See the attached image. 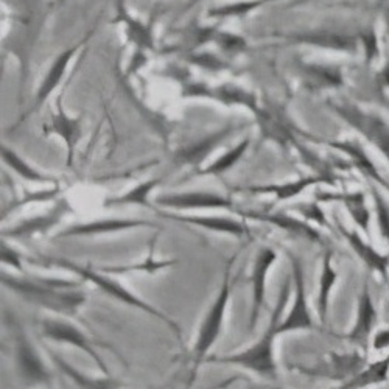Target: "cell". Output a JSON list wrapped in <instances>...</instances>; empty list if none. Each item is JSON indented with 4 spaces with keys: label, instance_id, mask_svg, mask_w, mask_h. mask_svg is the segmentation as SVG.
Returning <instances> with one entry per match:
<instances>
[{
    "label": "cell",
    "instance_id": "obj_1",
    "mask_svg": "<svg viewBox=\"0 0 389 389\" xmlns=\"http://www.w3.org/2000/svg\"><path fill=\"white\" fill-rule=\"evenodd\" d=\"M84 281H63V279H28L2 274V285L13 291L25 302L41 307L51 313L63 317H75L77 312L86 302V295L77 288Z\"/></svg>",
    "mask_w": 389,
    "mask_h": 389
},
{
    "label": "cell",
    "instance_id": "obj_2",
    "mask_svg": "<svg viewBox=\"0 0 389 389\" xmlns=\"http://www.w3.org/2000/svg\"><path fill=\"white\" fill-rule=\"evenodd\" d=\"M291 282H293L291 277H288L287 281H285L281 293H279L274 310H273V313H271V318H269L265 333H263L262 338L257 341L254 346H251L249 349L240 352V354H236V355L205 358V362L236 364V366H240V368H245L248 371L259 374V376H262V377L274 378L276 372H277V364L274 359V338L279 335L281 314L283 312L285 305H287L290 295H291Z\"/></svg>",
    "mask_w": 389,
    "mask_h": 389
},
{
    "label": "cell",
    "instance_id": "obj_3",
    "mask_svg": "<svg viewBox=\"0 0 389 389\" xmlns=\"http://www.w3.org/2000/svg\"><path fill=\"white\" fill-rule=\"evenodd\" d=\"M32 262L38 263V265H41V267L46 265V267H55V268L70 271V273L77 274L79 279H82V281L92 282L94 285H97V287L103 293H106V295L111 296L113 299H117L119 302H123V304H127L129 307L139 308V310H142L145 313L151 314V317L158 318L159 321H162L164 324L176 335V338L182 340V330L172 318H168L167 314H164L162 312L158 310L156 307L150 305L148 302H145L144 299L133 295V293L125 288L120 282H117V281H114L113 277H109V274H103V273H100V271L95 269L94 267L82 265V263L72 262V260H68V259H56V257H39L38 260H32Z\"/></svg>",
    "mask_w": 389,
    "mask_h": 389
},
{
    "label": "cell",
    "instance_id": "obj_4",
    "mask_svg": "<svg viewBox=\"0 0 389 389\" xmlns=\"http://www.w3.org/2000/svg\"><path fill=\"white\" fill-rule=\"evenodd\" d=\"M237 257H238V254L234 255L232 259L227 262L226 269H224V276H223V282H222V288H219L214 304H212L208 314H205L203 322H201L200 332H198L195 346H193V358H195L196 366H200V363L204 362L208 352L217 343L219 333H222L227 304H229L232 288H234V282L231 281V267L234 265V262H236Z\"/></svg>",
    "mask_w": 389,
    "mask_h": 389
},
{
    "label": "cell",
    "instance_id": "obj_5",
    "mask_svg": "<svg viewBox=\"0 0 389 389\" xmlns=\"http://www.w3.org/2000/svg\"><path fill=\"white\" fill-rule=\"evenodd\" d=\"M14 336V362H16L18 376L22 385L27 388H36L51 383V376L44 364L38 349L28 340L20 322H11Z\"/></svg>",
    "mask_w": 389,
    "mask_h": 389
},
{
    "label": "cell",
    "instance_id": "obj_6",
    "mask_svg": "<svg viewBox=\"0 0 389 389\" xmlns=\"http://www.w3.org/2000/svg\"><path fill=\"white\" fill-rule=\"evenodd\" d=\"M39 326H41V335L44 338H47L53 343L70 344V346L86 352V354L94 359V363L98 366V369L105 374L106 377H111L109 376V369L106 363L103 362V358L97 354V350H95L94 341L87 338L82 330L77 329L73 324H69V322L60 321V319H42L39 322Z\"/></svg>",
    "mask_w": 389,
    "mask_h": 389
},
{
    "label": "cell",
    "instance_id": "obj_7",
    "mask_svg": "<svg viewBox=\"0 0 389 389\" xmlns=\"http://www.w3.org/2000/svg\"><path fill=\"white\" fill-rule=\"evenodd\" d=\"M291 262V279H293V288H295V299H293V307L290 313L287 314L281 326H279V333L296 332V330H310L313 327L312 314L308 310L307 295H305V281H304V271L300 262L295 255L288 253Z\"/></svg>",
    "mask_w": 389,
    "mask_h": 389
},
{
    "label": "cell",
    "instance_id": "obj_8",
    "mask_svg": "<svg viewBox=\"0 0 389 389\" xmlns=\"http://www.w3.org/2000/svg\"><path fill=\"white\" fill-rule=\"evenodd\" d=\"M276 260H277V253L273 248H268V246L260 248L254 259V267L251 274L253 307H251V317H249V330H251V332L257 327L260 313L263 312V308H265L267 277Z\"/></svg>",
    "mask_w": 389,
    "mask_h": 389
},
{
    "label": "cell",
    "instance_id": "obj_9",
    "mask_svg": "<svg viewBox=\"0 0 389 389\" xmlns=\"http://www.w3.org/2000/svg\"><path fill=\"white\" fill-rule=\"evenodd\" d=\"M156 203L164 208H172L178 210L187 209H232V203L227 198L217 193L205 192H189V193H173L159 196Z\"/></svg>",
    "mask_w": 389,
    "mask_h": 389
},
{
    "label": "cell",
    "instance_id": "obj_10",
    "mask_svg": "<svg viewBox=\"0 0 389 389\" xmlns=\"http://www.w3.org/2000/svg\"><path fill=\"white\" fill-rule=\"evenodd\" d=\"M69 210H70L69 204L63 200L58 203L55 208L49 212V214L34 217L32 219H25V222H22L20 224L11 227L8 231H5L4 236L10 238H30L36 236V234H46L47 231L51 229V227L60 223L65 212Z\"/></svg>",
    "mask_w": 389,
    "mask_h": 389
},
{
    "label": "cell",
    "instance_id": "obj_11",
    "mask_svg": "<svg viewBox=\"0 0 389 389\" xmlns=\"http://www.w3.org/2000/svg\"><path fill=\"white\" fill-rule=\"evenodd\" d=\"M141 226H150V223L141 222V219H98V222L70 226L68 229H64L58 234L56 238L101 236V234L120 232L127 229H134V227H141Z\"/></svg>",
    "mask_w": 389,
    "mask_h": 389
},
{
    "label": "cell",
    "instance_id": "obj_12",
    "mask_svg": "<svg viewBox=\"0 0 389 389\" xmlns=\"http://www.w3.org/2000/svg\"><path fill=\"white\" fill-rule=\"evenodd\" d=\"M165 217L174 219V222L195 224L198 227H203V229L227 234V236H234V237L249 236L248 226L237 222V219L218 218V217H189V215H173V214H165Z\"/></svg>",
    "mask_w": 389,
    "mask_h": 389
},
{
    "label": "cell",
    "instance_id": "obj_13",
    "mask_svg": "<svg viewBox=\"0 0 389 389\" xmlns=\"http://www.w3.org/2000/svg\"><path fill=\"white\" fill-rule=\"evenodd\" d=\"M47 352L51 362L58 366V369H60L64 376H68L79 389H120V385L111 377H105V378L87 377L86 374L79 372L77 368H73L70 363L65 362V359H63L60 355H56L53 350L49 349Z\"/></svg>",
    "mask_w": 389,
    "mask_h": 389
},
{
    "label": "cell",
    "instance_id": "obj_14",
    "mask_svg": "<svg viewBox=\"0 0 389 389\" xmlns=\"http://www.w3.org/2000/svg\"><path fill=\"white\" fill-rule=\"evenodd\" d=\"M243 215L248 218L259 219V222L274 224L277 227H281V229L293 234V236H296V237H304L308 240L319 238L318 232L313 231L310 226H307L305 223L299 222V219H295V218L287 217L283 214H259V212H245Z\"/></svg>",
    "mask_w": 389,
    "mask_h": 389
},
{
    "label": "cell",
    "instance_id": "obj_15",
    "mask_svg": "<svg viewBox=\"0 0 389 389\" xmlns=\"http://www.w3.org/2000/svg\"><path fill=\"white\" fill-rule=\"evenodd\" d=\"M154 253V241L150 246L148 257L141 263H134V265H111V267H94L97 271L103 274H113V276H122V274H129V273H156L159 269L168 268L172 265H176L178 260H154L153 259Z\"/></svg>",
    "mask_w": 389,
    "mask_h": 389
},
{
    "label": "cell",
    "instance_id": "obj_16",
    "mask_svg": "<svg viewBox=\"0 0 389 389\" xmlns=\"http://www.w3.org/2000/svg\"><path fill=\"white\" fill-rule=\"evenodd\" d=\"M374 319H376V312H374V307L371 302V296L368 290L363 291L362 299H359V308H358V319L355 329L352 330L350 338L355 341H364L371 333V329L374 324Z\"/></svg>",
    "mask_w": 389,
    "mask_h": 389
},
{
    "label": "cell",
    "instance_id": "obj_17",
    "mask_svg": "<svg viewBox=\"0 0 389 389\" xmlns=\"http://www.w3.org/2000/svg\"><path fill=\"white\" fill-rule=\"evenodd\" d=\"M322 179L319 178H305L299 179L296 182H288V184L282 186H262V187H249L248 190L253 193H274L276 200H290V198L299 195L302 190H305L308 186L317 184Z\"/></svg>",
    "mask_w": 389,
    "mask_h": 389
},
{
    "label": "cell",
    "instance_id": "obj_18",
    "mask_svg": "<svg viewBox=\"0 0 389 389\" xmlns=\"http://www.w3.org/2000/svg\"><path fill=\"white\" fill-rule=\"evenodd\" d=\"M75 51H77V47H73V49H70L68 51H64V53L60 58H58L56 63L53 64V68H51L50 73L47 75L46 82H44L42 86H41L39 94H38V101L46 100L49 97V95H50V92L55 89V86L58 83H60V79L64 75V70H65V68H68L70 58L73 56V53H75Z\"/></svg>",
    "mask_w": 389,
    "mask_h": 389
},
{
    "label": "cell",
    "instance_id": "obj_19",
    "mask_svg": "<svg viewBox=\"0 0 389 389\" xmlns=\"http://www.w3.org/2000/svg\"><path fill=\"white\" fill-rule=\"evenodd\" d=\"M347 236V240L349 243L352 245V248L355 249V253L362 257V259L368 263V265L377 271H381V273H385L386 269V265H388V260L386 257L380 255L378 253L374 251V249L371 246H368L366 243H363V240L359 238L357 234H350V232H346Z\"/></svg>",
    "mask_w": 389,
    "mask_h": 389
},
{
    "label": "cell",
    "instance_id": "obj_20",
    "mask_svg": "<svg viewBox=\"0 0 389 389\" xmlns=\"http://www.w3.org/2000/svg\"><path fill=\"white\" fill-rule=\"evenodd\" d=\"M2 158L6 164H8L14 172H16L18 174H20L22 178L27 179V181H33V182H53L55 184V179L49 178V176H44L41 174L39 172H36L34 168H32L28 164H25L24 160H22L19 156H16L13 151L6 150L5 146L2 148Z\"/></svg>",
    "mask_w": 389,
    "mask_h": 389
},
{
    "label": "cell",
    "instance_id": "obj_21",
    "mask_svg": "<svg viewBox=\"0 0 389 389\" xmlns=\"http://www.w3.org/2000/svg\"><path fill=\"white\" fill-rule=\"evenodd\" d=\"M335 281H336V273L332 268V265H330V255L327 254L324 259V268H322L321 287H319V296H318V312L322 322L326 321L327 307H329V293H330V288L333 287Z\"/></svg>",
    "mask_w": 389,
    "mask_h": 389
},
{
    "label": "cell",
    "instance_id": "obj_22",
    "mask_svg": "<svg viewBox=\"0 0 389 389\" xmlns=\"http://www.w3.org/2000/svg\"><path fill=\"white\" fill-rule=\"evenodd\" d=\"M159 184V179H153L148 182H144V184L137 186L136 189L131 190V192L125 193L120 198H114V200H108L106 205H117V204H144L148 205V195L154 186Z\"/></svg>",
    "mask_w": 389,
    "mask_h": 389
},
{
    "label": "cell",
    "instance_id": "obj_23",
    "mask_svg": "<svg viewBox=\"0 0 389 389\" xmlns=\"http://www.w3.org/2000/svg\"><path fill=\"white\" fill-rule=\"evenodd\" d=\"M248 141L241 142L238 146H236L232 151H229L227 154H224V156L222 159H218L217 162L212 164L210 167L205 168V170L201 172V174H219L223 173L226 170H229V168L237 162V160L241 158V154L245 153L246 146H248Z\"/></svg>",
    "mask_w": 389,
    "mask_h": 389
},
{
    "label": "cell",
    "instance_id": "obj_24",
    "mask_svg": "<svg viewBox=\"0 0 389 389\" xmlns=\"http://www.w3.org/2000/svg\"><path fill=\"white\" fill-rule=\"evenodd\" d=\"M223 139V134H218V136H214L212 139H209V141H205L200 145L193 146V148H190L187 151H184L179 156L181 162H186V164H200L201 160L208 156V154L214 150V146L222 141Z\"/></svg>",
    "mask_w": 389,
    "mask_h": 389
},
{
    "label": "cell",
    "instance_id": "obj_25",
    "mask_svg": "<svg viewBox=\"0 0 389 389\" xmlns=\"http://www.w3.org/2000/svg\"><path fill=\"white\" fill-rule=\"evenodd\" d=\"M346 203H347V208L352 212V215H354V218L357 219V223L362 227H366V223H368L369 215H368V212H366V209L363 208L362 196H359V195L347 196Z\"/></svg>",
    "mask_w": 389,
    "mask_h": 389
},
{
    "label": "cell",
    "instance_id": "obj_26",
    "mask_svg": "<svg viewBox=\"0 0 389 389\" xmlns=\"http://www.w3.org/2000/svg\"><path fill=\"white\" fill-rule=\"evenodd\" d=\"M262 5V2H246V4H238V5H231L224 6V8L219 10H212V16H236V14H243L251 11L253 8Z\"/></svg>",
    "mask_w": 389,
    "mask_h": 389
},
{
    "label": "cell",
    "instance_id": "obj_27",
    "mask_svg": "<svg viewBox=\"0 0 389 389\" xmlns=\"http://www.w3.org/2000/svg\"><path fill=\"white\" fill-rule=\"evenodd\" d=\"M2 263H6V265L18 269L19 273H24V267H22V255L16 251V249H13L11 246L5 243H2Z\"/></svg>",
    "mask_w": 389,
    "mask_h": 389
},
{
    "label": "cell",
    "instance_id": "obj_28",
    "mask_svg": "<svg viewBox=\"0 0 389 389\" xmlns=\"http://www.w3.org/2000/svg\"><path fill=\"white\" fill-rule=\"evenodd\" d=\"M377 208H378V222L381 234L389 240V210L385 205V203L377 198Z\"/></svg>",
    "mask_w": 389,
    "mask_h": 389
},
{
    "label": "cell",
    "instance_id": "obj_29",
    "mask_svg": "<svg viewBox=\"0 0 389 389\" xmlns=\"http://www.w3.org/2000/svg\"><path fill=\"white\" fill-rule=\"evenodd\" d=\"M304 215L317 219L319 223H324V217H322L317 205H307V208H304Z\"/></svg>",
    "mask_w": 389,
    "mask_h": 389
},
{
    "label": "cell",
    "instance_id": "obj_30",
    "mask_svg": "<svg viewBox=\"0 0 389 389\" xmlns=\"http://www.w3.org/2000/svg\"><path fill=\"white\" fill-rule=\"evenodd\" d=\"M385 346H389V332H383V333H380L377 336V340H376V347H385Z\"/></svg>",
    "mask_w": 389,
    "mask_h": 389
}]
</instances>
